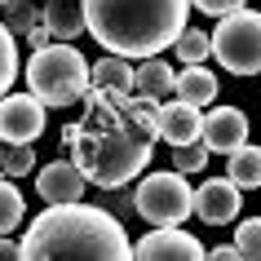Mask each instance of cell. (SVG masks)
<instances>
[{
    "mask_svg": "<svg viewBox=\"0 0 261 261\" xmlns=\"http://www.w3.org/2000/svg\"><path fill=\"white\" fill-rule=\"evenodd\" d=\"M18 36L5 22H0V97L9 93V84H14V75H18Z\"/></svg>",
    "mask_w": 261,
    "mask_h": 261,
    "instance_id": "44dd1931",
    "label": "cell"
},
{
    "mask_svg": "<svg viewBox=\"0 0 261 261\" xmlns=\"http://www.w3.org/2000/svg\"><path fill=\"white\" fill-rule=\"evenodd\" d=\"M199 138H204L208 151L230 155V151H239V146L248 142V115L239 107H213V115H204Z\"/></svg>",
    "mask_w": 261,
    "mask_h": 261,
    "instance_id": "9c48e42d",
    "label": "cell"
},
{
    "mask_svg": "<svg viewBox=\"0 0 261 261\" xmlns=\"http://www.w3.org/2000/svg\"><path fill=\"white\" fill-rule=\"evenodd\" d=\"M234 248H239V257H248V261H261V217L244 221V226L234 230Z\"/></svg>",
    "mask_w": 261,
    "mask_h": 261,
    "instance_id": "cb8c5ba5",
    "label": "cell"
},
{
    "mask_svg": "<svg viewBox=\"0 0 261 261\" xmlns=\"http://www.w3.org/2000/svg\"><path fill=\"white\" fill-rule=\"evenodd\" d=\"M84 173L71 160H54V164H44L40 168V177H36V191H40L44 204H75L84 195Z\"/></svg>",
    "mask_w": 261,
    "mask_h": 261,
    "instance_id": "8fae6325",
    "label": "cell"
},
{
    "mask_svg": "<svg viewBox=\"0 0 261 261\" xmlns=\"http://www.w3.org/2000/svg\"><path fill=\"white\" fill-rule=\"evenodd\" d=\"M208 146L204 142H186V146H173V168H177V173H199V168L208 164Z\"/></svg>",
    "mask_w": 261,
    "mask_h": 261,
    "instance_id": "7402d4cb",
    "label": "cell"
},
{
    "mask_svg": "<svg viewBox=\"0 0 261 261\" xmlns=\"http://www.w3.org/2000/svg\"><path fill=\"white\" fill-rule=\"evenodd\" d=\"M226 177L239 186V191H261V151L257 146H239V151H230V164H226Z\"/></svg>",
    "mask_w": 261,
    "mask_h": 261,
    "instance_id": "e0dca14e",
    "label": "cell"
},
{
    "mask_svg": "<svg viewBox=\"0 0 261 261\" xmlns=\"http://www.w3.org/2000/svg\"><path fill=\"white\" fill-rule=\"evenodd\" d=\"M133 261H208V248L181 226H155L146 239L133 244Z\"/></svg>",
    "mask_w": 261,
    "mask_h": 261,
    "instance_id": "ba28073f",
    "label": "cell"
},
{
    "mask_svg": "<svg viewBox=\"0 0 261 261\" xmlns=\"http://www.w3.org/2000/svg\"><path fill=\"white\" fill-rule=\"evenodd\" d=\"M173 89H177V71L168 67L164 58H142L138 67H133V93L138 97L160 102V97H168Z\"/></svg>",
    "mask_w": 261,
    "mask_h": 261,
    "instance_id": "5bb4252c",
    "label": "cell"
},
{
    "mask_svg": "<svg viewBox=\"0 0 261 261\" xmlns=\"http://www.w3.org/2000/svg\"><path fill=\"white\" fill-rule=\"evenodd\" d=\"M199 128H204V115H199V107H191V102H168V107H160V115H155V133L164 142H173V146H186V142H199Z\"/></svg>",
    "mask_w": 261,
    "mask_h": 261,
    "instance_id": "4fadbf2b",
    "label": "cell"
},
{
    "mask_svg": "<svg viewBox=\"0 0 261 261\" xmlns=\"http://www.w3.org/2000/svg\"><path fill=\"white\" fill-rule=\"evenodd\" d=\"M239 213V186L230 177H208L195 191V217H204L208 226H226Z\"/></svg>",
    "mask_w": 261,
    "mask_h": 261,
    "instance_id": "30bf717a",
    "label": "cell"
},
{
    "mask_svg": "<svg viewBox=\"0 0 261 261\" xmlns=\"http://www.w3.org/2000/svg\"><path fill=\"white\" fill-rule=\"evenodd\" d=\"M133 199H138V217H146L151 226H181L195 213V191L186 186V177L177 168L142 177Z\"/></svg>",
    "mask_w": 261,
    "mask_h": 261,
    "instance_id": "8992f818",
    "label": "cell"
},
{
    "mask_svg": "<svg viewBox=\"0 0 261 261\" xmlns=\"http://www.w3.org/2000/svg\"><path fill=\"white\" fill-rule=\"evenodd\" d=\"M173 49H177V58L186 62V67H195V62H204V58L213 54V36H208V31H191V27H186L177 36Z\"/></svg>",
    "mask_w": 261,
    "mask_h": 261,
    "instance_id": "ffe728a7",
    "label": "cell"
},
{
    "mask_svg": "<svg viewBox=\"0 0 261 261\" xmlns=\"http://www.w3.org/2000/svg\"><path fill=\"white\" fill-rule=\"evenodd\" d=\"M191 0H84V31L115 58H160L177 44Z\"/></svg>",
    "mask_w": 261,
    "mask_h": 261,
    "instance_id": "3957f363",
    "label": "cell"
},
{
    "mask_svg": "<svg viewBox=\"0 0 261 261\" xmlns=\"http://www.w3.org/2000/svg\"><path fill=\"white\" fill-rule=\"evenodd\" d=\"M0 155H5V151H0Z\"/></svg>",
    "mask_w": 261,
    "mask_h": 261,
    "instance_id": "f1b7e54d",
    "label": "cell"
},
{
    "mask_svg": "<svg viewBox=\"0 0 261 261\" xmlns=\"http://www.w3.org/2000/svg\"><path fill=\"white\" fill-rule=\"evenodd\" d=\"M155 115L160 102L115 89H89L84 115L62 128V146L71 151V164L102 191L128 186L142 177V168L155 155Z\"/></svg>",
    "mask_w": 261,
    "mask_h": 261,
    "instance_id": "6da1fadb",
    "label": "cell"
},
{
    "mask_svg": "<svg viewBox=\"0 0 261 261\" xmlns=\"http://www.w3.org/2000/svg\"><path fill=\"white\" fill-rule=\"evenodd\" d=\"M213 54L234 75H257L261 71V14L257 9H234L213 31Z\"/></svg>",
    "mask_w": 261,
    "mask_h": 261,
    "instance_id": "5b68a950",
    "label": "cell"
},
{
    "mask_svg": "<svg viewBox=\"0 0 261 261\" xmlns=\"http://www.w3.org/2000/svg\"><path fill=\"white\" fill-rule=\"evenodd\" d=\"M18 261H133L120 217L93 204H49L27 226Z\"/></svg>",
    "mask_w": 261,
    "mask_h": 261,
    "instance_id": "7a4b0ae2",
    "label": "cell"
},
{
    "mask_svg": "<svg viewBox=\"0 0 261 261\" xmlns=\"http://www.w3.org/2000/svg\"><path fill=\"white\" fill-rule=\"evenodd\" d=\"M89 80L93 89H115V93H133V67H128V58H102L97 67H89Z\"/></svg>",
    "mask_w": 261,
    "mask_h": 261,
    "instance_id": "ac0fdd59",
    "label": "cell"
},
{
    "mask_svg": "<svg viewBox=\"0 0 261 261\" xmlns=\"http://www.w3.org/2000/svg\"><path fill=\"white\" fill-rule=\"evenodd\" d=\"M0 22L14 31V36H22L31 44V54L44 49V44H54V36L44 27V14L36 9V0H0Z\"/></svg>",
    "mask_w": 261,
    "mask_h": 261,
    "instance_id": "7c38bea8",
    "label": "cell"
},
{
    "mask_svg": "<svg viewBox=\"0 0 261 261\" xmlns=\"http://www.w3.org/2000/svg\"><path fill=\"white\" fill-rule=\"evenodd\" d=\"M173 93L181 97V102H191V107H208L213 97H217V75L204 67V62H195V67H186L177 75V89Z\"/></svg>",
    "mask_w": 261,
    "mask_h": 261,
    "instance_id": "2e32d148",
    "label": "cell"
},
{
    "mask_svg": "<svg viewBox=\"0 0 261 261\" xmlns=\"http://www.w3.org/2000/svg\"><path fill=\"white\" fill-rule=\"evenodd\" d=\"M31 168H36V151L31 146H9V151L0 155V173L5 177H27Z\"/></svg>",
    "mask_w": 261,
    "mask_h": 261,
    "instance_id": "603a6c76",
    "label": "cell"
},
{
    "mask_svg": "<svg viewBox=\"0 0 261 261\" xmlns=\"http://www.w3.org/2000/svg\"><path fill=\"white\" fill-rule=\"evenodd\" d=\"M22 213H27V204H22V195H18L14 181H0V234H9L22 226Z\"/></svg>",
    "mask_w": 261,
    "mask_h": 261,
    "instance_id": "d6986e66",
    "label": "cell"
},
{
    "mask_svg": "<svg viewBox=\"0 0 261 261\" xmlns=\"http://www.w3.org/2000/svg\"><path fill=\"white\" fill-rule=\"evenodd\" d=\"M44 102L31 93H9L0 97V142L9 146H31L44 133Z\"/></svg>",
    "mask_w": 261,
    "mask_h": 261,
    "instance_id": "52a82bcc",
    "label": "cell"
},
{
    "mask_svg": "<svg viewBox=\"0 0 261 261\" xmlns=\"http://www.w3.org/2000/svg\"><path fill=\"white\" fill-rule=\"evenodd\" d=\"M44 27L54 40H71L84 31V0H44Z\"/></svg>",
    "mask_w": 261,
    "mask_h": 261,
    "instance_id": "9a60e30c",
    "label": "cell"
},
{
    "mask_svg": "<svg viewBox=\"0 0 261 261\" xmlns=\"http://www.w3.org/2000/svg\"><path fill=\"white\" fill-rule=\"evenodd\" d=\"M234 261H248V257H234Z\"/></svg>",
    "mask_w": 261,
    "mask_h": 261,
    "instance_id": "83f0119b",
    "label": "cell"
},
{
    "mask_svg": "<svg viewBox=\"0 0 261 261\" xmlns=\"http://www.w3.org/2000/svg\"><path fill=\"white\" fill-rule=\"evenodd\" d=\"M234 257H239V248H213V261H234Z\"/></svg>",
    "mask_w": 261,
    "mask_h": 261,
    "instance_id": "4316f807",
    "label": "cell"
},
{
    "mask_svg": "<svg viewBox=\"0 0 261 261\" xmlns=\"http://www.w3.org/2000/svg\"><path fill=\"white\" fill-rule=\"evenodd\" d=\"M0 261H18V244L9 234H0Z\"/></svg>",
    "mask_w": 261,
    "mask_h": 261,
    "instance_id": "484cf974",
    "label": "cell"
},
{
    "mask_svg": "<svg viewBox=\"0 0 261 261\" xmlns=\"http://www.w3.org/2000/svg\"><path fill=\"white\" fill-rule=\"evenodd\" d=\"M27 89L31 97H40L44 107H71V102H84V93L93 89L89 80V62L71 40L44 44L36 49L27 62Z\"/></svg>",
    "mask_w": 261,
    "mask_h": 261,
    "instance_id": "277c9868",
    "label": "cell"
},
{
    "mask_svg": "<svg viewBox=\"0 0 261 261\" xmlns=\"http://www.w3.org/2000/svg\"><path fill=\"white\" fill-rule=\"evenodd\" d=\"M195 9H204V14H234V9H244V0H191Z\"/></svg>",
    "mask_w": 261,
    "mask_h": 261,
    "instance_id": "d4e9b609",
    "label": "cell"
}]
</instances>
